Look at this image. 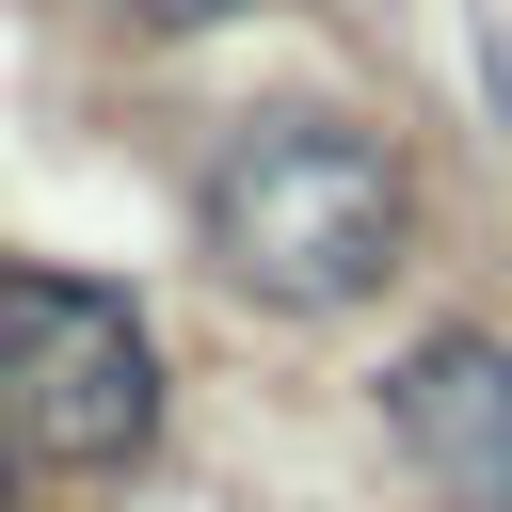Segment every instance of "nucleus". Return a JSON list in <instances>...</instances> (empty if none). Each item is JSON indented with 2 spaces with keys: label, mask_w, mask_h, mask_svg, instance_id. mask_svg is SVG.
Instances as JSON below:
<instances>
[{
  "label": "nucleus",
  "mask_w": 512,
  "mask_h": 512,
  "mask_svg": "<svg viewBox=\"0 0 512 512\" xmlns=\"http://www.w3.org/2000/svg\"><path fill=\"white\" fill-rule=\"evenodd\" d=\"M192 224H208L224 288H256L288 320H336V304H368L400 272L416 192H400V144L352 128V112H240L208 192H192Z\"/></svg>",
  "instance_id": "obj_1"
},
{
  "label": "nucleus",
  "mask_w": 512,
  "mask_h": 512,
  "mask_svg": "<svg viewBox=\"0 0 512 512\" xmlns=\"http://www.w3.org/2000/svg\"><path fill=\"white\" fill-rule=\"evenodd\" d=\"M0 432L64 480H112L144 464L160 432V336L128 288L96 272H0Z\"/></svg>",
  "instance_id": "obj_2"
},
{
  "label": "nucleus",
  "mask_w": 512,
  "mask_h": 512,
  "mask_svg": "<svg viewBox=\"0 0 512 512\" xmlns=\"http://www.w3.org/2000/svg\"><path fill=\"white\" fill-rule=\"evenodd\" d=\"M384 416H400V448H416L432 496L512 512V352H496V336H416V352L384 368Z\"/></svg>",
  "instance_id": "obj_3"
},
{
  "label": "nucleus",
  "mask_w": 512,
  "mask_h": 512,
  "mask_svg": "<svg viewBox=\"0 0 512 512\" xmlns=\"http://www.w3.org/2000/svg\"><path fill=\"white\" fill-rule=\"evenodd\" d=\"M144 32H208V16H240V0H128Z\"/></svg>",
  "instance_id": "obj_4"
}]
</instances>
